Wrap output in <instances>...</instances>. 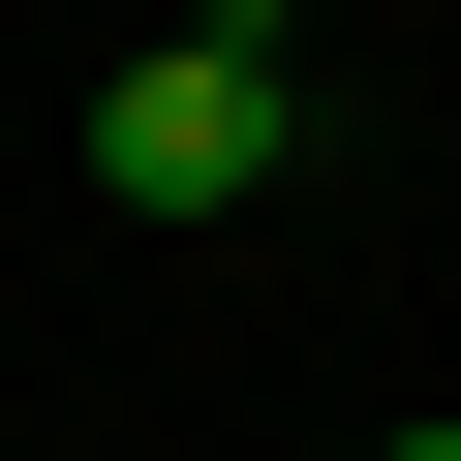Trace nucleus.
<instances>
[{"label": "nucleus", "mask_w": 461, "mask_h": 461, "mask_svg": "<svg viewBox=\"0 0 461 461\" xmlns=\"http://www.w3.org/2000/svg\"><path fill=\"white\" fill-rule=\"evenodd\" d=\"M308 154V0H185L154 62H93V215H247Z\"/></svg>", "instance_id": "obj_1"}, {"label": "nucleus", "mask_w": 461, "mask_h": 461, "mask_svg": "<svg viewBox=\"0 0 461 461\" xmlns=\"http://www.w3.org/2000/svg\"><path fill=\"white\" fill-rule=\"evenodd\" d=\"M369 461H461V430H369Z\"/></svg>", "instance_id": "obj_2"}]
</instances>
